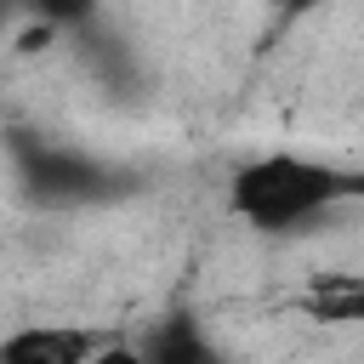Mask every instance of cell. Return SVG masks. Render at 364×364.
Instances as JSON below:
<instances>
[{
	"mask_svg": "<svg viewBox=\"0 0 364 364\" xmlns=\"http://www.w3.org/2000/svg\"><path fill=\"white\" fill-rule=\"evenodd\" d=\"M364 193V171H341L330 159L307 154H256L228 176V210L256 233H301L341 199Z\"/></svg>",
	"mask_w": 364,
	"mask_h": 364,
	"instance_id": "6da1fadb",
	"label": "cell"
},
{
	"mask_svg": "<svg viewBox=\"0 0 364 364\" xmlns=\"http://www.w3.org/2000/svg\"><path fill=\"white\" fill-rule=\"evenodd\" d=\"M17 165H23L28 193L46 199V205H80L102 182L97 159H85L74 148H57V142H40V136H17Z\"/></svg>",
	"mask_w": 364,
	"mask_h": 364,
	"instance_id": "7a4b0ae2",
	"label": "cell"
},
{
	"mask_svg": "<svg viewBox=\"0 0 364 364\" xmlns=\"http://www.w3.org/2000/svg\"><path fill=\"white\" fill-rule=\"evenodd\" d=\"M102 353V336L80 330V324H23L0 341L6 364H85Z\"/></svg>",
	"mask_w": 364,
	"mask_h": 364,
	"instance_id": "3957f363",
	"label": "cell"
},
{
	"mask_svg": "<svg viewBox=\"0 0 364 364\" xmlns=\"http://www.w3.org/2000/svg\"><path fill=\"white\" fill-rule=\"evenodd\" d=\"M301 313L318 324H364V273H313Z\"/></svg>",
	"mask_w": 364,
	"mask_h": 364,
	"instance_id": "277c9868",
	"label": "cell"
},
{
	"mask_svg": "<svg viewBox=\"0 0 364 364\" xmlns=\"http://www.w3.org/2000/svg\"><path fill=\"white\" fill-rule=\"evenodd\" d=\"M148 358H165V364H171V358H210V347H205V341H199V336L176 318V324H171V330L148 347Z\"/></svg>",
	"mask_w": 364,
	"mask_h": 364,
	"instance_id": "5b68a950",
	"label": "cell"
},
{
	"mask_svg": "<svg viewBox=\"0 0 364 364\" xmlns=\"http://www.w3.org/2000/svg\"><path fill=\"white\" fill-rule=\"evenodd\" d=\"M318 6H330V0H279V11H284V23H296V17H313Z\"/></svg>",
	"mask_w": 364,
	"mask_h": 364,
	"instance_id": "8992f818",
	"label": "cell"
}]
</instances>
